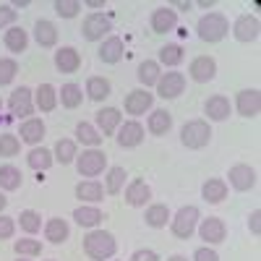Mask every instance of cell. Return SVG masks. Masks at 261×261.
Instances as JSON below:
<instances>
[{
    "label": "cell",
    "mask_w": 261,
    "mask_h": 261,
    "mask_svg": "<svg viewBox=\"0 0 261 261\" xmlns=\"http://www.w3.org/2000/svg\"><path fill=\"white\" fill-rule=\"evenodd\" d=\"M86 6H92V8H102V6H105V0H89Z\"/></svg>",
    "instance_id": "816d5d0a"
},
{
    "label": "cell",
    "mask_w": 261,
    "mask_h": 261,
    "mask_svg": "<svg viewBox=\"0 0 261 261\" xmlns=\"http://www.w3.org/2000/svg\"><path fill=\"white\" fill-rule=\"evenodd\" d=\"M27 45H29V34L21 29V27H11V29L6 32V47H8L11 53H24Z\"/></svg>",
    "instance_id": "f546056e"
},
{
    "label": "cell",
    "mask_w": 261,
    "mask_h": 261,
    "mask_svg": "<svg viewBox=\"0 0 261 261\" xmlns=\"http://www.w3.org/2000/svg\"><path fill=\"white\" fill-rule=\"evenodd\" d=\"M105 167H107V157H105V151H99V149H89V151H84V154L76 157V170H79V175H84V178L99 175V172H105Z\"/></svg>",
    "instance_id": "5b68a950"
},
{
    "label": "cell",
    "mask_w": 261,
    "mask_h": 261,
    "mask_svg": "<svg viewBox=\"0 0 261 261\" xmlns=\"http://www.w3.org/2000/svg\"><path fill=\"white\" fill-rule=\"evenodd\" d=\"M130 261H160V256L154 251H149V248H141V251H136L134 256H130Z\"/></svg>",
    "instance_id": "681fc988"
},
{
    "label": "cell",
    "mask_w": 261,
    "mask_h": 261,
    "mask_svg": "<svg viewBox=\"0 0 261 261\" xmlns=\"http://www.w3.org/2000/svg\"><path fill=\"white\" fill-rule=\"evenodd\" d=\"M175 27H178V11L157 8L154 13H151V29H154V34H167Z\"/></svg>",
    "instance_id": "2e32d148"
},
{
    "label": "cell",
    "mask_w": 261,
    "mask_h": 261,
    "mask_svg": "<svg viewBox=\"0 0 261 261\" xmlns=\"http://www.w3.org/2000/svg\"><path fill=\"white\" fill-rule=\"evenodd\" d=\"M68 222L60 220V217H53V220H47L45 225V238L50 243H63V241H68Z\"/></svg>",
    "instance_id": "484cf974"
},
{
    "label": "cell",
    "mask_w": 261,
    "mask_h": 261,
    "mask_svg": "<svg viewBox=\"0 0 261 261\" xmlns=\"http://www.w3.org/2000/svg\"><path fill=\"white\" fill-rule=\"evenodd\" d=\"M58 99L63 102V107L73 110V107H79V105H81V99H84L81 86H79V84H63V89L58 92Z\"/></svg>",
    "instance_id": "d6a6232c"
},
{
    "label": "cell",
    "mask_w": 261,
    "mask_h": 261,
    "mask_svg": "<svg viewBox=\"0 0 261 261\" xmlns=\"http://www.w3.org/2000/svg\"><path fill=\"white\" fill-rule=\"evenodd\" d=\"M73 220H76L81 227H97V225L105 220V214H102V209H97V206H79V209L73 212Z\"/></svg>",
    "instance_id": "4316f807"
},
{
    "label": "cell",
    "mask_w": 261,
    "mask_h": 261,
    "mask_svg": "<svg viewBox=\"0 0 261 261\" xmlns=\"http://www.w3.org/2000/svg\"><path fill=\"white\" fill-rule=\"evenodd\" d=\"M120 110H115V107H105V110L97 113V128H99V134L105 136H113L115 130L120 128Z\"/></svg>",
    "instance_id": "d6986e66"
},
{
    "label": "cell",
    "mask_w": 261,
    "mask_h": 261,
    "mask_svg": "<svg viewBox=\"0 0 261 261\" xmlns=\"http://www.w3.org/2000/svg\"><path fill=\"white\" fill-rule=\"evenodd\" d=\"M201 196H204V201H209V204H220V201L227 199V183L220 180V178H209L204 183V188H201Z\"/></svg>",
    "instance_id": "cb8c5ba5"
},
{
    "label": "cell",
    "mask_w": 261,
    "mask_h": 261,
    "mask_svg": "<svg viewBox=\"0 0 261 261\" xmlns=\"http://www.w3.org/2000/svg\"><path fill=\"white\" fill-rule=\"evenodd\" d=\"M79 11H81L79 0H58V3H55V13L63 16V18H73Z\"/></svg>",
    "instance_id": "f6af8a7d"
},
{
    "label": "cell",
    "mask_w": 261,
    "mask_h": 261,
    "mask_svg": "<svg viewBox=\"0 0 261 261\" xmlns=\"http://www.w3.org/2000/svg\"><path fill=\"white\" fill-rule=\"evenodd\" d=\"M151 199V188L144 183V180H130L128 183V188H125V201L130 204V206H144L146 201Z\"/></svg>",
    "instance_id": "44dd1931"
},
{
    "label": "cell",
    "mask_w": 261,
    "mask_h": 261,
    "mask_svg": "<svg viewBox=\"0 0 261 261\" xmlns=\"http://www.w3.org/2000/svg\"><path fill=\"white\" fill-rule=\"evenodd\" d=\"M248 225H251L253 235H258V232H261V212H258V209H256V212L248 217Z\"/></svg>",
    "instance_id": "f907efd6"
},
{
    "label": "cell",
    "mask_w": 261,
    "mask_h": 261,
    "mask_svg": "<svg viewBox=\"0 0 261 261\" xmlns=\"http://www.w3.org/2000/svg\"><path fill=\"white\" fill-rule=\"evenodd\" d=\"M16 16H18V13H16L13 6H8V3H6V6H0V29H6V27L11 29V27H13V21H16Z\"/></svg>",
    "instance_id": "bcb514c9"
},
{
    "label": "cell",
    "mask_w": 261,
    "mask_h": 261,
    "mask_svg": "<svg viewBox=\"0 0 261 261\" xmlns=\"http://www.w3.org/2000/svg\"><path fill=\"white\" fill-rule=\"evenodd\" d=\"M6 204H8V199H6V196H3V191H0V212L6 209Z\"/></svg>",
    "instance_id": "db71d44e"
},
{
    "label": "cell",
    "mask_w": 261,
    "mask_h": 261,
    "mask_svg": "<svg viewBox=\"0 0 261 261\" xmlns=\"http://www.w3.org/2000/svg\"><path fill=\"white\" fill-rule=\"evenodd\" d=\"M170 125H172V115L167 110H154L149 115V130L154 136H165L170 130Z\"/></svg>",
    "instance_id": "1f68e13d"
},
{
    "label": "cell",
    "mask_w": 261,
    "mask_h": 261,
    "mask_svg": "<svg viewBox=\"0 0 261 261\" xmlns=\"http://www.w3.org/2000/svg\"><path fill=\"white\" fill-rule=\"evenodd\" d=\"M16 253L18 256H39L42 253V243L39 241H32V238H24V241H16Z\"/></svg>",
    "instance_id": "ee69618b"
},
{
    "label": "cell",
    "mask_w": 261,
    "mask_h": 261,
    "mask_svg": "<svg viewBox=\"0 0 261 261\" xmlns=\"http://www.w3.org/2000/svg\"><path fill=\"white\" fill-rule=\"evenodd\" d=\"M34 39H37V45L39 47H53L55 42H58V29L53 21H37L34 24Z\"/></svg>",
    "instance_id": "603a6c76"
},
{
    "label": "cell",
    "mask_w": 261,
    "mask_h": 261,
    "mask_svg": "<svg viewBox=\"0 0 261 261\" xmlns=\"http://www.w3.org/2000/svg\"><path fill=\"white\" fill-rule=\"evenodd\" d=\"M199 235H201V241H206V243H222L227 230H225V222L220 220V217H206V220H201Z\"/></svg>",
    "instance_id": "5bb4252c"
},
{
    "label": "cell",
    "mask_w": 261,
    "mask_h": 261,
    "mask_svg": "<svg viewBox=\"0 0 261 261\" xmlns=\"http://www.w3.org/2000/svg\"><path fill=\"white\" fill-rule=\"evenodd\" d=\"M18 261H27V258H24V256H21V258H18Z\"/></svg>",
    "instance_id": "9f6ffc18"
},
{
    "label": "cell",
    "mask_w": 261,
    "mask_h": 261,
    "mask_svg": "<svg viewBox=\"0 0 261 261\" xmlns=\"http://www.w3.org/2000/svg\"><path fill=\"white\" fill-rule=\"evenodd\" d=\"M139 81H141L144 86H157V81H160V63L144 60V63L139 65Z\"/></svg>",
    "instance_id": "e575fe53"
},
{
    "label": "cell",
    "mask_w": 261,
    "mask_h": 261,
    "mask_svg": "<svg viewBox=\"0 0 261 261\" xmlns=\"http://www.w3.org/2000/svg\"><path fill=\"white\" fill-rule=\"evenodd\" d=\"M18 222H21V230L29 232V235H34V232H39V230H42V217H39L37 212H32V209L21 212Z\"/></svg>",
    "instance_id": "60d3db41"
},
{
    "label": "cell",
    "mask_w": 261,
    "mask_h": 261,
    "mask_svg": "<svg viewBox=\"0 0 261 261\" xmlns=\"http://www.w3.org/2000/svg\"><path fill=\"white\" fill-rule=\"evenodd\" d=\"M212 139V128L206 120H188L180 128V141L188 149H204Z\"/></svg>",
    "instance_id": "3957f363"
},
{
    "label": "cell",
    "mask_w": 261,
    "mask_h": 261,
    "mask_svg": "<svg viewBox=\"0 0 261 261\" xmlns=\"http://www.w3.org/2000/svg\"><path fill=\"white\" fill-rule=\"evenodd\" d=\"M160 63L162 65H170V68H175V65L183 63V47L180 45H165L160 50Z\"/></svg>",
    "instance_id": "ab89813d"
},
{
    "label": "cell",
    "mask_w": 261,
    "mask_h": 261,
    "mask_svg": "<svg viewBox=\"0 0 261 261\" xmlns=\"http://www.w3.org/2000/svg\"><path fill=\"white\" fill-rule=\"evenodd\" d=\"M146 225L149 227H165L167 225V220H170V209L165 206V204H154V206H149L146 209Z\"/></svg>",
    "instance_id": "d590c367"
},
{
    "label": "cell",
    "mask_w": 261,
    "mask_h": 261,
    "mask_svg": "<svg viewBox=\"0 0 261 261\" xmlns=\"http://www.w3.org/2000/svg\"><path fill=\"white\" fill-rule=\"evenodd\" d=\"M21 170L13 165H0V191H16L21 188Z\"/></svg>",
    "instance_id": "83f0119b"
},
{
    "label": "cell",
    "mask_w": 261,
    "mask_h": 261,
    "mask_svg": "<svg viewBox=\"0 0 261 261\" xmlns=\"http://www.w3.org/2000/svg\"><path fill=\"white\" fill-rule=\"evenodd\" d=\"M18 73V63L13 58H0V86H6L16 79Z\"/></svg>",
    "instance_id": "7bdbcfd3"
},
{
    "label": "cell",
    "mask_w": 261,
    "mask_h": 261,
    "mask_svg": "<svg viewBox=\"0 0 261 261\" xmlns=\"http://www.w3.org/2000/svg\"><path fill=\"white\" fill-rule=\"evenodd\" d=\"M193 261H220V256H217V251H212V248H196Z\"/></svg>",
    "instance_id": "c3c4849f"
},
{
    "label": "cell",
    "mask_w": 261,
    "mask_h": 261,
    "mask_svg": "<svg viewBox=\"0 0 261 261\" xmlns=\"http://www.w3.org/2000/svg\"><path fill=\"white\" fill-rule=\"evenodd\" d=\"M84 251L89 258L94 261H105V258H113L115 251H118V243L110 232L105 230H92L89 235L84 238Z\"/></svg>",
    "instance_id": "6da1fadb"
},
{
    "label": "cell",
    "mask_w": 261,
    "mask_h": 261,
    "mask_svg": "<svg viewBox=\"0 0 261 261\" xmlns=\"http://www.w3.org/2000/svg\"><path fill=\"white\" fill-rule=\"evenodd\" d=\"M227 178H230V186L235 191H251L256 186V170L251 165H232Z\"/></svg>",
    "instance_id": "9c48e42d"
},
{
    "label": "cell",
    "mask_w": 261,
    "mask_h": 261,
    "mask_svg": "<svg viewBox=\"0 0 261 261\" xmlns=\"http://www.w3.org/2000/svg\"><path fill=\"white\" fill-rule=\"evenodd\" d=\"M230 110H232V107H230V99L225 94H214L204 105V113L209 115V120H227Z\"/></svg>",
    "instance_id": "ac0fdd59"
},
{
    "label": "cell",
    "mask_w": 261,
    "mask_h": 261,
    "mask_svg": "<svg viewBox=\"0 0 261 261\" xmlns=\"http://www.w3.org/2000/svg\"><path fill=\"white\" fill-rule=\"evenodd\" d=\"M201 220V214H199V206H180L178 214L172 217V222H170V230L175 238H183V241H188V238L193 235L196 225H199Z\"/></svg>",
    "instance_id": "277c9868"
},
{
    "label": "cell",
    "mask_w": 261,
    "mask_h": 261,
    "mask_svg": "<svg viewBox=\"0 0 261 261\" xmlns=\"http://www.w3.org/2000/svg\"><path fill=\"white\" fill-rule=\"evenodd\" d=\"M8 107H11V115L29 120V115L34 113V94H32V89L18 86V89L11 94V99H8Z\"/></svg>",
    "instance_id": "52a82bcc"
},
{
    "label": "cell",
    "mask_w": 261,
    "mask_h": 261,
    "mask_svg": "<svg viewBox=\"0 0 261 261\" xmlns=\"http://www.w3.org/2000/svg\"><path fill=\"white\" fill-rule=\"evenodd\" d=\"M76 139H79L84 146H99V144H102V136L97 134V128L89 125V123H79V125H76Z\"/></svg>",
    "instance_id": "74e56055"
},
{
    "label": "cell",
    "mask_w": 261,
    "mask_h": 261,
    "mask_svg": "<svg viewBox=\"0 0 261 261\" xmlns=\"http://www.w3.org/2000/svg\"><path fill=\"white\" fill-rule=\"evenodd\" d=\"M144 141V125L136 123V120H128V123H120L118 128V144L123 149H134Z\"/></svg>",
    "instance_id": "7c38bea8"
},
{
    "label": "cell",
    "mask_w": 261,
    "mask_h": 261,
    "mask_svg": "<svg viewBox=\"0 0 261 261\" xmlns=\"http://www.w3.org/2000/svg\"><path fill=\"white\" fill-rule=\"evenodd\" d=\"M60 165H68V162H73L76 160V141H71V139H60L58 144H55V154H53Z\"/></svg>",
    "instance_id": "8d00e7d4"
},
{
    "label": "cell",
    "mask_w": 261,
    "mask_h": 261,
    "mask_svg": "<svg viewBox=\"0 0 261 261\" xmlns=\"http://www.w3.org/2000/svg\"><path fill=\"white\" fill-rule=\"evenodd\" d=\"M183 89H186V76L178 71H170V73L160 76V81H157V94L162 99H175L183 94Z\"/></svg>",
    "instance_id": "ba28073f"
},
{
    "label": "cell",
    "mask_w": 261,
    "mask_h": 261,
    "mask_svg": "<svg viewBox=\"0 0 261 261\" xmlns=\"http://www.w3.org/2000/svg\"><path fill=\"white\" fill-rule=\"evenodd\" d=\"M188 73H191L193 81L206 84V81H212V79L217 76V63H214V58H209V55H199V58L191 60Z\"/></svg>",
    "instance_id": "30bf717a"
},
{
    "label": "cell",
    "mask_w": 261,
    "mask_h": 261,
    "mask_svg": "<svg viewBox=\"0 0 261 261\" xmlns=\"http://www.w3.org/2000/svg\"><path fill=\"white\" fill-rule=\"evenodd\" d=\"M199 6H201V8H212L214 0H199Z\"/></svg>",
    "instance_id": "f5cc1de1"
},
{
    "label": "cell",
    "mask_w": 261,
    "mask_h": 261,
    "mask_svg": "<svg viewBox=\"0 0 261 261\" xmlns=\"http://www.w3.org/2000/svg\"><path fill=\"white\" fill-rule=\"evenodd\" d=\"M45 139V123L39 118H29L21 123V141L24 144H39Z\"/></svg>",
    "instance_id": "d4e9b609"
},
{
    "label": "cell",
    "mask_w": 261,
    "mask_h": 261,
    "mask_svg": "<svg viewBox=\"0 0 261 261\" xmlns=\"http://www.w3.org/2000/svg\"><path fill=\"white\" fill-rule=\"evenodd\" d=\"M258 32H261V24H258V18L251 16V13L241 16V18L232 24V34H235L238 42H253V39L258 37Z\"/></svg>",
    "instance_id": "8fae6325"
},
{
    "label": "cell",
    "mask_w": 261,
    "mask_h": 261,
    "mask_svg": "<svg viewBox=\"0 0 261 261\" xmlns=\"http://www.w3.org/2000/svg\"><path fill=\"white\" fill-rule=\"evenodd\" d=\"M55 68L60 73H76L81 68V55L76 47H60L55 53Z\"/></svg>",
    "instance_id": "9a60e30c"
},
{
    "label": "cell",
    "mask_w": 261,
    "mask_h": 261,
    "mask_svg": "<svg viewBox=\"0 0 261 261\" xmlns=\"http://www.w3.org/2000/svg\"><path fill=\"white\" fill-rule=\"evenodd\" d=\"M167 261H188V258H186V256H178V253H175V256H170Z\"/></svg>",
    "instance_id": "11a10c76"
},
{
    "label": "cell",
    "mask_w": 261,
    "mask_h": 261,
    "mask_svg": "<svg viewBox=\"0 0 261 261\" xmlns=\"http://www.w3.org/2000/svg\"><path fill=\"white\" fill-rule=\"evenodd\" d=\"M34 105L39 107L42 113H53L58 107V92L53 84H39L34 92Z\"/></svg>",
    "instance_id": "ffe728a7"
},
{
    "label": "cell",
    "mask_w": 261,
    "mask_h": 261,
    "mask_svg": "<svg viewBox=\"0 0 261 261\" xmlns=\"http://www.w3.org/2000/svg\"><path fill=\"white\" fill-rule=\"evenodd\" d=\"M86 94H89V99H94V102H102L105 97H110V81L102 79V76H92L89 81H86Z\"/></svg>",
    "instance_id": "4dcf8cb0"
},
{
    "label": "cell",
    "mask_w": 261,
    "mask_h": 261,
    "mask_svg": "<svg viewBox=\"0 0 261 261\" xmlns=\"http://www.w3.org/2000/svg\"><path fill=\"white\" fill-rule=\"evenodd\" d=\"M21 151V141L13 134H3L0 136V157H16Z\"/></svg>",
    "instance_id": "b9f144b4"
},
{
    "label": "cell",
    "mask_w": 261,
    "mask_h": 261,
    "mask_svg": "<svg viewBox=\"0 0 261 261\" xmlns=\"http://www.w3.org/2000/svg\"><path fill=\"white\" fill-rule=\"evenodd\" d=\"M196 32H199V37H201L204 42H220V39L230 32V24H227V18H225L222 13L212 11V13H206V16L199 18Z\"/></svg>",
    "instance_id": "7a4b0ae2"
},
{
    "label": "cell",
    "mask_w": 261,
    "mask_h": 261,
    "mask_svg": "<svg viewBox=\"0 0 261 261\" xmlns=\"http://www.w3.org/2000/svg\"><path fill=\"white\" fill-rule=\"evenodd\" d=\"M27 162H29V167L32 170H47L53 162H55V157H53V151H47V149H39V146H34L32 151H29V157H27Z\"/></svg>",
    "instance_id": "836d02e7"
},
{
    "label": "cell",
    "mask_w": 261,
    "mask_h": 261,
    "mask_svg": "<svg viewBox=\"0 0 261 261\" xmlns=\"http://www.w3.org/2000/svg\"><path fill=\"white\" fill-rule=\"evenodd\" d=\"M13 232H16V220H13V217H3V214H0V241L13 238Z\"/></svg>",
    "instance_id": "7dc6e473"
},
{
    "label": "cell",
    "mask_w": 261,
    "mask_h": 261,
    "mask_svg": "<svg viewBox=\"0 0 261 261\" xmlns=\"http://www.w3.org/2000/svg\"><path fill=\"white\" fill-rule=\"evenodd\" d=\"M113 29V21L110 16H105V13H89L84 18V27H81V34L84 39H89V42H99L105 39V34Z\"/></svg>",
    "instance_id": "8992f818"
},
{
    "label": "cell",
    "mask_w": 261,
    "mask_h": 261,
    "mask_svg": "<svg viewBox=\"0 0 261 261\" xmlns=\"http://www.w3.org/2000/svg\"><path fill=\"white\" fill-rule=\"evenodd\" d=\"M123 58V39L120 37H107L99 45V60L107 65H115Z\"/></svg>",
    "instance_id": "7402d4cb"
},
{
    "label": "cell",
    "mask_w": 261,
    "mask_h": 261,
    "mask_svg": "<svg viewBox=\"0 0 261 261\" xmlns=\"http://www.w3.org/2000/svg\"><path fill=\"white\" fill-rule=\"evenodd\" d=\"M0 105H3V102H0Z\"/></svg>",
    "instance_id": "680465c9"
},
{
    "label": "cell",
    "mask_w": 261,
    "mask_h": 261,
    "mask_svg": "<svg viewBox=\"0 0 261 261\" xmlns=\"http://www.w3.org/2000/svg\"><path fill=\"white\" fill-rule=\"evenodd\" d=\"M151 102H154V97H151L146 89H136V92H130L125 97V113L128 115H144L151 107Z\"/></svg>",
    "instance_id": "e0dca14e"
},
{
    "label": "cell",
    "mask_w": 261,
    "mask_h": 261,
    "mask_svg": "<svg viewBox=\"0 0 261 261\" xmlns=\"http://www.w3.org/2000/svg\"><path fill=\"white\" fill-rule=\"evenodd\" d=\"M125 186V170L123 167H110L107 170V178H105V188L110 196L120 193V188Z\"/></svg>",
    "instance_id": "f35d334b"
},
{
    "label": "cell",
    "mask_w": 261,
    "mask_h": 261,
    "mask_svg": "<svg viewBox=\"0 0 261 261\" xmlns=\"http://www.w3.org/2000/svg\"><path fill=\"white\" fill-rule=\"evenodd\" d=\"M47 261H55V258H47Z\"/></svg>",
    "instance_id": "6f0895ef"
},
{
    "label": "cell",
    "mask_w": 261,
    "mask_h": 261,
    "mask_svg": "<svg viewBox=\"0 0 261 261\" xmlns=\"http://www.w3.org/2000/svg\"><path fill=\"white\" fill-rule=\"evenodd\" d=\"M102 196H105V191L97 180H84V183L76 186V199H81V201L97 204V201H102Z\"/></svg>",
    "instance_id": "f1b7e54d"
},
{
    "label": "cell",
    "mask_w": 261,
    "mask_h": 261,
    "mask_svg": "<svg viewBox=\"0 0 261 261\" xmlns=\"http://www.w3.org/2000/svg\"><path fill=\"white\" fill-rule=\"evenodd\" d=\"M235 107L243 118H256L261 110V92L258 89H243L235 99Z\"/></svg>",
    "instance_id": "4fadbf2b"
}]
</instances>
